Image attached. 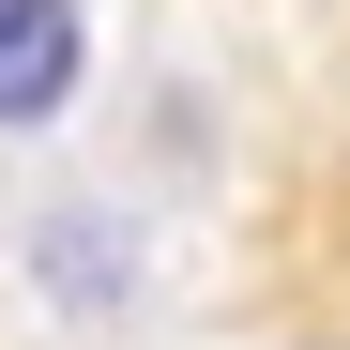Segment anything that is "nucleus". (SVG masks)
<instances>
[{"label":"nucleus","mask_w":350,"mask_h":350,"mask_svg":"<svg viewBox=\"0 0 350 350\" xmlns=\"http://www.w3.org/2000/svg\"><path fill=\"white\" fill-rule=\"evenodd\" d=\"M274 244H289V305L320 320V350H350V16H335V62L305 107V152H289Z\"/></svg>","instance_id":"nucleus-1"},{"label":"nucleus","mask_w":350,"mask_h":350,"mask_svg":"<svg viewBox=\"0 0 350 350\" xmlns=\"http://www.w3.org/2000/svg\"><path fill=\"white\" fill-rule=\"evenodd\" d=\"M92 77V16L77 0H0V137H46Z\"/></svg>","instance_id":"nucleus-2"}]
</instances>
